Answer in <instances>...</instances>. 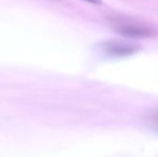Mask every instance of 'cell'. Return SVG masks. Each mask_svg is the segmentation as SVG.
<instances>
[{"instance_id": "3", "label": "cell", "mask_w": 158, "mask_h": 157, "mask_svg": "<svg viewBox=\"0 0 158 157\" xmlns=\"http://www.w3.org/2000/svg\"><path fill=\"white\" fill-rule=\"evenodd\" d=\"M148 120L151 122L152 126L158 131V110L151 112L148 117Z\"/></svg>"}, {"instance_id": "4", "label": "cell", "mask_w": 158, "mask_h": 157, "mask_svg": "<svg viewBox=\"0 0 158 157\" xmlns=\"http://www.w3.org/2000/svg\"><path fill=\"white\" fill-rule=\"evenodd\" d=\"M83 1H86L88 3H91L94 5H101L102 4V0H83Z\"/></svg>"}, {"instance_id": "1", "label": "cell", "mask_w": 158, "mask_h": 157, "mask_svg": "<svg viewBox=\"0 0 158 157\" xmlns=\"http://www.w3.org/2000/svg\"><path fill=\"white\" fill-rule=\"evenodd\" d=\"M104 53L114 57H124L135 54L139 50V45L120 40H108L101 43Z\"/></svg>"}, {"instance_id": "2", "label": "cell", "mask_w": 158, "mask_h": 157, "mask_svg": "<svg viewBox=\"0 0 158 157\" xmlns=\"http://www.w3.org/2000/svg\"><path fill=\"white\" fill-rule=\"evenodd\" d=\"M118 32L133 38H148L157 34V31L152 27L134 23V22H121L115 26Z\"/></svg>"}]
</instances>
